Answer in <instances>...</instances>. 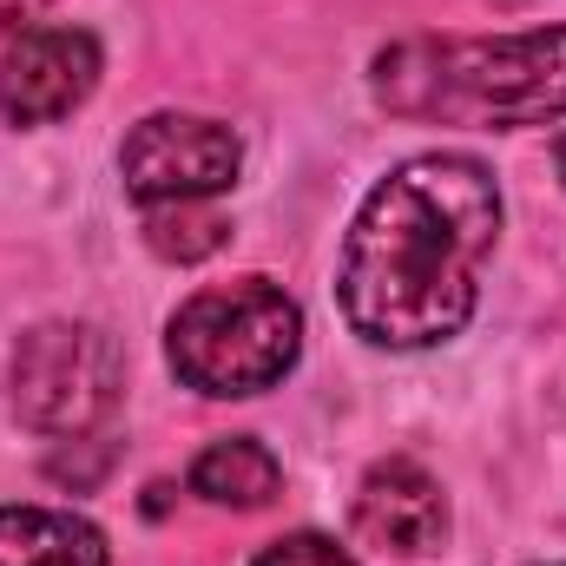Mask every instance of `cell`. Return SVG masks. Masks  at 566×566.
Segmentation results:
<instances>
[{
    "label": "cell",
    "instance_id": "1",
    "mask_svg": "<svg viewBox=\"0 0 566 566\" xmlns=\"http://www.w3.org/2000/svg\"><path fill=\"white\" fill-rule=\"evenodd\" d=\"M501 238V185L468 151H422L396 165L356 211L336 296L356 336L382 349H428L468 329L481 264Z\"/></svg>",
    "mask_w": 566,
    "mask_h": 566
},
{
    "label": "cell",
    "instance_id": "2",
    "mask_svg": "<svg viewBox=\"0 0 566 566\" xmlns=\"http://www.w3.org/2000/svg\"><path fill=\"white\" fill-rule=\"evenodd\" d=\"M376 93L409 119L547 126L566 119V27L494 40H409L376 60Z\"/></svg>",
    "mask_w": 566,
    "mask_h": 566
},
{
    "label": "cell",
    "instance_id": "3",
    "mask_svg": "<svg viewBox=\"0 0 566 566\" xmlns=\"http://www.w3.org/2000/svg\"><path fill=\"white\" fill-rule=\"evenodd\" d=\"M165 356H171L178 382L198 396H264L303 356V310L271 277L198 290L171 316Z\"/></svg>",
    "mask_w": 566,
    "mask_h": 566
},
{
    "label": "cell",
    "instance_id": "4",
    "mask_svg": "<svg viewBox=\"0 0 566 566\" xmlns=\"http://www.w3.org/2000/svg\"><path fill=\"white\" fill-rule=\"evenodd\" d=\"M126 389L119 343L99 323H40L13 349V409L40 434H86Z\"/></svg>",
    "mask_w": 566,
    "mask_h": 566
},
{
    "label": "cell",
    "instance_id": "5",
    "mask_svg": "<svg viewBox=\"0 0 566 566\" xmlns=\"http://www.w3.org/2000/svg\"><path fill=\"white\" fill-rule=\"evenodd\" d=\"M238 165H244L238 133L218 119H198V113H151L119 145L126 191L145 211L151 205H205L238 185Z\"/></svg>",
    "mask_w": 566,
    "mask_h": 566
},
{
    "label": "cell",
    "instance_id": "6",
    "mask_svg": "<svg viewBox=\"0 0 566 566\" xmlns=\"http://www.w3.org/2000/svg\"><path fill=\"white\" fill-rule=\"evenodd\" d=\"M99 86V40L86 27H33L0 60V113L7 126H53L80 113Z\"/></svg>",
    "mask_w": 566,
    "mask_h": 566
},
{
    "label": "cell",
    "instance_id": "7",
    "mask_svg": "<svg viewBox=\"0 0 566 566\" xmlns=\"http://www.w3.org/2000/svg\"><path fill=\"white\" fill-rule=\"evenodd\" d=\"M356 534L382 554L422 560L448 541V494L422 461H376L356 488Z\"/></svg>",
    "mask_w": 566,
    "mask_h": 566
},
{
    "label": "cell",
    "instance_id": "8",
    "mask_svg": "<svg viewBox=\"0 0 566 566\" xmlns=\"http://www.w3.org/2000/svg\"><path fill=\"white\" fill-rule=\"evenodd\" d=\"M0 566H106V534L66 507H0Z\"/></svg>",
    "mask_w": 566,
    "mask_h": 566
},
{
    "label": "cell",
    "instance_id": "9",
    "mask_svg": "<svg viewBox=\"0 0 566 566\" xmlns=\"http://www.w3.org/2000/svg\"><path fill=\"white\" fill-rule=\"evenodd\" d=\"M277 488H283V468L258 434H224V441H211V448L191 461V494L211 501V507L251 514V507H271Z\"/></svg>",
    "mask_w": 566,
    "mask_h": 566
},
{
    "label": "cell",
    "instance_id": "10",
    "mask_svg": "<svg viewBox=\"0 0 566 566\" xmlns=\"http://www.w3.org/2000/svg\"><path fill=\"white\" fill-rule=\"evenodd\" d=\"M145 238H151L158 258L191 264V258H205V251L224 244V218L205 211V205H151V211H145Z\"/></svg>",
    "mask_w": 566,
    "mask_h": 566
},
{
    "label": "cell",
    "instance_id": "11",
    "mask_svg": "<svg viewBox=\"0 0 566 566\" xmlns=\"http://www.w3.org/2000/svg\"><path fill=\"white\" fill-rule=\"evenodd\" d=\"M258 566H356V560H349L336 541H323V534H290L277 547H264Z\"/></svg>",
    "mask_w": 566,
    "mask_h": 566
},
{
    "label": "cell",
    "instance_id": "12",
    "mask_svg": "<svg viewBox=\"0 0 566 566\" xmlns=\"http://www.w3.org/2000/svg\"><path fill=\"white\" fill-rule=\"evenodd\" d=\"M46 13V0H0V40H20L33 33V20Z\"/></svg>",
    "mask_w": 566,
    "mask_h": 566
},
{
    "label": "cell",
    "instance_id": "13",
    "mask_svg": "<svg viewBox=\"0 0 566 566\" xmlns=\"http://www.w3.org/2000/svg\"><path fill=\"white\" fill-rule=\"evenodd\" d=\"M554 158H560V178H566V133H560V145H554Z\"/></svg>",
    "mask_w": 566,
    "mask_h": 566
}]
</instances>
